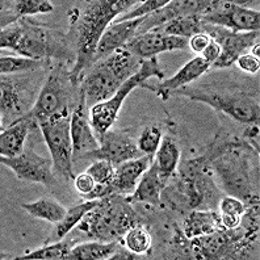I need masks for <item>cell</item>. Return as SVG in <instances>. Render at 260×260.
I'll use <instances>...</instances> for the list:
<instances>
[{"mask_svg": "<svg viewBox=\"0 0 260 260\" xmlns=\"http://www.w3.org/2000/svg\"><path fill=\"white\" fill-rule=\"evenodd\" d=\"M145 19H146V16L129 20V21L112 22L111 25L107 28V30L103 33L102 38L99 41L98 48H96L95 54H93L92 66L99 60L113 54L114 51L125 48L127 42L136 36L137 30L141 26V24L145 21Z\"/></svg>", "mask_w": 260, "mask_h": 260, "instance_id": "d6986e66", "label": "cell"}, {"mask_svg": "<svg viewBox=\"0 0 260 260\" xmlns=\"http://www.w3.org/2000/svg\"><path fill=\"white\" fill-rule=\"evenodd\" d=\"M140 257V255L134 254V252H132L130 250H127L126 247H125L124 244L121 243L120 246H118V248L116 251H114V254L112 255L109 259L111 260H133V259H138Z\"/></svg>", "mask_w": 260, "mask_h": 260, "instance_id": "60d3db41", "label": "cell"}, {"mask_svg": "<svg viewBox=\"0 0 260 260\" xmlns=\"http://www.w3.org/2000/svg\"><path fill=\"white\" fill-rule=\"evenodd\" d=\"M209 69L210 64L208 62H205L201 57H196L193 59H190L189 62H187L172 78L160 80L156 84H151V83L146 82L142 86V88L150 89L152 92H155L156 96L159 99H162L163 102H167L168 99L172 96V93L187 86L188 83L199 79Z\"/></svg>", "mask_w": 260, "mask_h": 260, "instance_id": "ac0fdd59", "label": "cell"}, {"mask_svg": "<svg viewBox=\"0 0 260 260\" xmlns=\"http://www.w3.org/2000/svg\"><path fill=\"white\" fill-rule=\"evenodd\" d=\"M0 112L2 124L10 126L33 108V92L22 76L2 75Z\"/></svg>", "mask_w": 260, "mask_h": 260, "instance_id": "7c38bea8", "label": "cell"}, {"mask_svg": "<svg viewBox=\"0 0 260 260\" xmlns=\"http://www.w3.org/2000/svg\"><path fill=\"white\" fill-rule=\"evenodd\" d=\"M42 66H46V63L41 62V60L32 59V58L11 57V55H2V58H0V73H2V75L26 73V71L37 70Z\"/></svg>", "mask_w": 260, "mask_h": 260, "instance_id": "d6a6232c", "label": "cell"}, {"mask_svg": "<svg viewBox=\"0 0 260 260\" xmlns=\"http://www.w3.org/2000/svg\"><path fill=\"white\" fill-rule=\"evenodd\" d=\"M172 96H185L192 102L204 103L212 107L214 111L226 114L232 120L239 124L259 125L260 105L259 100L255 96L246 92H217L206 91L192 87H183L178 89Z\"/></svg>", "mask_w": 260, "mask_h": 260, "instance_id": "8992f818", "label": "cell"}, {"mask_svg": "<svg viewBox=\"0 0 260 260\" xmlns=\"http://www.w3.org/2000/svg\"><path fill=\"white\" fill-rule=\"evenodd\" d=\"M2 49H11L21 57L41 60L49 64L51 60L76 59L74 49L66 35L42 22L24 17L12 25L2 29Z\"/></svg>", "mask_w": 260, "mask_h": 260, "instance_id": "7a4b0ae2", "label": "cell"}, {"mask_svg": "<svg viewBox=\"0 0 260 260\" xmlns=\"http://www.w3.org/2000/svg\"><path fill=\"white\" fill-rule=\"evenodd\" d=\"M203 26L204 22L201 21V17L199 15H183V16H179L171 21H168L163 26L154 29V32L189 40L197 33H204Z\"/></svg>", "mask_w": 260, "mask_h": 260, "instance_id": "f1b7e54d", "label": "cell"}, {"mask_svg": "<svg viewBox=\"0 0 260 260\" xmlns=\"http://www.w3.org/2000/svg\"><path fill=\"white\" fill-rule=\"evenodd\" d=\"M212 174L223 193L237 197L246 205L259 204V151L242 138L212 162Z\"/></svg>", "mask_w": 260, "mask_h": 260, "instance_id": "3957f363", "label": "cell"}, {"mask_svg": "<svg viewBox=\"0 0 260 260\" xmlns=\"http://www.w3.org/2000/svg\"><path fill=\"white\" fill-rule=\"evenodd\" d=\"M221 225L225 229H235L241 222V216H234V214H221Z\"/></svg>", "mask_w": 260, "mask_h": 260, "instance_id": "b9f144b4", "label": "cell"}, {"mask_svg": "<svg viewBox=\"0 0 260 260\" xmlns=\"http://www.w3.org/2000/svg\"><path fill=\"white\" fill-rule=\"evenodd\" d=\"M38 126L37 121L22 116L7 126L0 134V155L3 158H16L25 151V141L30 130Z\"/></svg>", "mask_w": 260, "mask_h": 260, "instance_id": "7402d4cb", "label": "cell"}, {"mask_svg": "<svg viewBox=\"0 0 260 260\" xmlns=\"http://www.w3.org/2000/svg\"><path fill=\"white\" fill-rule=\"evenodd\" d=\"M212 41V38L206 33H197L193 37H190L188 40V46L190 48V50L196 53V54H201L204 51V49L209 45V42Z\"/></svg>", "mask_w": 260, "mask_h": 260, "instance_id": "f35d334b", "label": "cell"}, {"mask_svg": "<svg viewBox=\"0 0 260 260\" xmlns=\"http://www.w3.org/2000/svg\"><path fill=\"white\" fill-rule=\"evenodd\" d=\"M219 229H225L221 225V216L217 209H193L187 213L183 219V233L188 239L214 233Z\"/></svg>", "mask_w": 260, "mask_h": 260, "instance_id": "cb8c5ba5", "label": "cell"}, {"mask_svg": "<svg viewBox=\"0 0 260 260\" xmlns=\"http://www.w3.org/2000/svg\"><path fill=\"white\" fill-rule=\"evenodd\" d=\"M75 242L73 239H60L54 243L44 246L38 250L32 251L24 256H16L17 260H66Z\"/></svg>", "mask_w": 260, "mask_h": 260, "instance_id": "f546056e", "label": "cell"}, {"mask_svg": "<svg viewBox=\"0 0 260 260\" xmlns=\"http://www.w3.org/2000/svg\"><path fill=\"white\" fill-rule=\"evenodd\" d=\"M99 203H100V199L99 200H84L83 203L71 206L70 209L67 210L63 219L55 225L54 233L51 235V239H54L57 242L66 238L67 235L73 232V229H75L76 226L79 225L83 217L86 216L89 210H92L93 208H96L99 205Z\"/></svg>", "mask_w": 260, "mask_h": 260, "instance_id": "83f0119b", "label": "cell"}, {"mask_svg": "<svg viewBox=\"0 0 260 260\" xmlns=\"http://www.w3.org/2000/svg\"><path fill=\"white\" fill-rule=\"evenodd\" d=\"M200 17L206 25L221 26L237 33L260 29L259 11L250 10L238 2H210L208 10Z\"/></svg>", "mask_w": 260, "mask_h": 260, "instance_id": "30bf717a", "label": "cell"}, {"mask_svg": "<svg viewBox=\"0 0 260 260\" xmlns=\"http://www.w3.org/2000/svg\"><path fill=\"white\" fill-rule=\"evenodd\" d=\"M171 179L172 178L159 171L152 163L142 175L133 193L127 196V199L132 204L160 206L162 205V201H160L162 190L165 189V187Z\"/></svg>", "mask_w": 260, "mask_h": 260, "instance_id": "ffe728a7", "label": "cell"}, {"mask_svg": "<svg viewBox=\"0 0 260 260\" xmlns=\"http://www.w3.org/2000/svg\"><path fill=\"white\" fill-rule=\"evenodd\" d=\"M142 59L122 48L96 62L83 75L79 92L86 99L87 108L111 99L130 76L141 69Z\"/></svg>", "mask_w": 260, "mask_h": 260, "instance_id": "277c9868", "label": "cell"}, {"mask_svg": "<svg viewBox=\"0 0 260 260\" xmlns=\"http://www.w3.org/2000/svg\"><path fill=\"white\" fill-rule=\"evenodd\" d=\"M96 184H98V183H96V181L93 180L92 176L87 174L86 171L82 172V174H79L78 176H75V179H74V185H75V189L79 192V194L82 197H84V196H87V194L91 193V192L95 189Z\"/></svg>", "mask_w": 260, "mask_h": 260, "instance_id": "8d00e7d4", "label": "cell"}, {"mask_svg": "<svg viewBox=\"0 0 260 260\" xmlns=\"http://www.w3.org/2000/svg\"><path fill=\"white\" fill-rule=\"evenodd\" d=\"M2 165L11 168L20 180L42 184L46 187L55 184L57 175L53 167V160L38 155L33 150H25L16 158H3Z\"/></svg>", "mask_w": 260, "mask_h": 260, "instance_id": "5bb4252c", "label": "cell"}, {"mask_svg": "<svg viewBox=\"0 0 260 260\" xmlns=\"http://www.w3.org/2000/svg\"><path fill=\"white\" fill-rule=\"evenodd\" d=\"M188 48V40L176 36L162 35L159 32H147L134 36L125 46L127 51L140 59H150L160 53L184 50Z\"/></svg>", "mask_w": 260, "mask_h": 260, "instance_id": "2e32d148", "label": "cell"}, {"mask_svg": "<svg viewBox=\"0 0 260 260\" xmlns=\"http://www.w3.org/2000/svg\"><path fill=\"white\" fill-rule=\"evenodd\" d=\"M114 171H116V166L108 160H93L91 165L87 167L86 172L91 175L93 180L98 184H112V180L114 178Z\"/></svg>", "mask_w": 260, "mask_h": 260, "instance_id": "e575fe53", "label": "cell"}, {"mask_svg": "<svg viewBox=\"0 0 260 260\" xmlns=\"http://www.w3.org/2000/svg\"><path fill=\"white\" fill-rule=\"evenodd\" d=\"M247 206L243 201H241L237 197L225 196L219 200L218 203V209L221 214H234V216H242L244 213V210L247 209Z\"/></svg>", "mask_w": 260, "mask_h": 260, "instance_id": "d590c367", "label": "cell"}, {"mask_svg": "<svg viewBox=\"0 0 260 260\" xmlns=\"http://www.w3.org/2000/svg\"><path fill=\"white\" fill-rule=\"evenodd\" d=\"M54 7L49 0H19V2H2V29L12 25L24 17L51 13Z\"/></svg>", "mask_w": 260, "mask_h": 260, "instance_id": "603a6c76", "label": "cell"}, {"mask_svg": "<svg viewBox=\"0 0 260 260\" xmlns=\"http://www.w3.org/2000/svg\"><path fill=\"white\" fill-rule=\"evenodd\" d=\"M152 160L154 155H142L116 166L114 178L111 184L113 193L125 197L133 193L142 175L152 165Z\"/></svg>", "mask_w": 260, "mask_h": 260, "instance_id": "44dd1931", "label": "cell"}, {"mask_svg": "<svg viewBox=\"0 0 260 260\" xmlns=\"http://www.w3.org/2000/svg\"><path fill=\"white\" fill-rule=\"evenodd\" d=\"M121 243L124 244L127 250L137 255H146L149 254L152 247L151 234L145 226L136 225L132 229H129L126 234L122 237Z\"/></svg>", "mask_w": 260, "mask_h": 260, "instance_id": "4dcf8cb0", "label": "cell"}, {"mask_svg": "<svg viewBox=\"0 0 260 260\" xmlns=\"http://www.w3.org/2000/svg\"><path fill=\"white\" fill-rule=\"evenodd\" d=\"M167 3H168V0H147V2H143V3H140L137 7H134L133 10L127 11L126 13L118 16L117 19L113 20V22L129 21V20L149 16V15H151L152 12H155V11L163 8Z\"/></svg>", "mask_w": 260, "mask_h": 260, "instance_id": "836d02e7", "label": "cell"}, {"mask_svg": "<svg viewBox=\"0 0 260 260\" xmlns=\"http://www.w3.org/2000/svg\"><path fill=\"white\" fill-rule=\"evenodd\" d=\"M136 0H95L88 2L82 10L74 8L70 12V32L67 38L75 53V63L69 73L75 88L79 89L80 80L92 66L93 54L103 33L113 20L137 7Z\"/></svg>", "mask_w": 260, "mask_h": 260, "instance_id": "6da1fadb", "label": "cell"}, {"mask_svg": "<svg viewBox=\"0 0 260 260\" xmlns=\"http://www.w3.org/2000/svg\"><path fill=\"white\" fill-rule=\"evenodd\" d=\"M21 208L35 218L44 219L55 225L63 219L67 213V209L62 204L50 197H42L33 203H24L21 204Z\"/></svg>", "mask_w": 260, "mask_h": 260, "instance_id": "4316f807", "label": "cell"}, {"mask_svg": "<svg viewBox=\"0 0 260 260\" xmlns=\"http://www.w3.org/2000/svg\"><path fill=\"white\" fill-rule=\"evenodd\" d=\"M259 51H260V44H256L255 46H252V49L250 50V54L254 55V57L259 58Z\"/></svg>", "mask_w": 260, "mask_h": 260, "instance_id": "7bdbcfd3", "label": "cell"}, {"mask_svg": "<svg viewBox=\"0 0 260 260\" xmlns=\"http://www.w3.org/2000/svg\"><path fill=\"white\" fill-rule=\"evenodd\" d=\"M69 73L70 71L63 70L62 67H55L50 71L44 86L40 89L33 108L26 113L29 118L40 124L42 121L54 117L55 114L74 108L71 104L75 105L79 98L74 102L73 92L78 91V88L73 86Z\"/></svg>", "mask_w": 260, "mask_h": 260, "instance_id": "9c48e42d", "label": "cell"}, {"mask_svg": "<svg viewBox=\"0 0 260 260\" xmlns=\"http://www.w3.org/2000/svg\"><path fill=\"white\" fill-rule=\"evenodd\" d=\"M203 32L209 36L213 41H216L221 48V55L214 63H212L210 69H226L232 66L241 55L250 53L252 46L259 44V30L237 33L221 26L204 24Z\"/></svg>", "mask_w": 260, "mask_h": 260, "instance_id": "8fae6325", "label": "cell"}, {"mask_svg": "<svg viewBox=\"0 0 260 260\" xmlns=\"http://www.w3.org/2000/svg\"><path fill=\"white\" fill-rule=\"evenodd\" d=\"M120 244L121 241H88L75 243L66 260H107L114 254Z\"/></svg>", "mask_w": 260, "mask_h": 260, "instance_id": "d4e9b609", "label": "cell"}, {"mask_svg": "<svg viewBox=\"0 0 260 260\" xmlns=\"http://www.w3.org/2000/svg\"><path fill=\"white\" fill-rule=\"evenodd\" d=\"M235 63L242 71L247 74H256L260 70V59L251 55L250 53L241 55L238 59L235 60Z\"/></svg>", "mask_w": 260, "mask_h": 260, "instance_id": "74e56055", "label": "cell"}, {"mask_svg": "<svg viewBox=\"0 0 260 260\" xmlns=\"http://www.w3.org/2000/svg\"><path fill=\"white\" fill-rule=\"evenodd\" d=\"M142 223V217L129 199L112 193L100 199V203L83 217L76 226L89 241H121L129 229Z\"/></svg>", "mask_w": 260, "mask_h": 260, "instance_id": "5b68a950", "label": "cell"}, {"mask_svg": "<svg viewBox=\"0 0 260 260\" xmlns=\"http://www.w3.org/2000/svg\"><path fill=\"white\" fill-rule=\"evenodd\" d=\"M98 140L99 149L83 155L80 160L93 162L103 159L117 166L143 155L137 146V141L126 130H121V132L108 130L107 133L99 136Z\"/></svg>", "mask_w": 260, "mask_h": 260, "instance_id": "4fadbf2b", "label": "cell"}, {"mask_svg": "<svg viewBox=\"0 0 260 260\" xmlns=\"http://www.w3.org/2000/svg\"><path fill=\"white\" fill-rule=\"evenodd\" d=\"M219 55H221V48H219V45L217 44L216 41H213L212 40V41L209 42V45L204 49V51L200 54V57L212 66V63H214V62L218 59Z\"/></svg>", "mask_w": 260, "mask_h": 260, "instance_id": "ab89813d", "label": "cell"}, {"mask_svg": "<svg viewBox=\"0 0 260 260\" xmlns=\"http://www.w3.org/2000/svg\"><path fill=\"white\" fill-rule=\"evenodd\" d=\"M210 2L205 0H176V2H168L163 8L152 12L151 15L146 16L145 21L137 30V35L151 32L154 29L163 26L168 21L176 19L183 15H204L208 10Z\"/></svg>", "mask_w": 260, "mask_h": 260, "instance_id": "e0dca14e", "label": "cell"}, {"mask_svg": "<svg viewBox=\"0 0 260 260\" xmlns=\"http://www.w3.org/2000/svg\"><path fill=\"white\" fill-rule=\"evenodd\" d=\"M87 109L86 99L79 92V100L71 112L73 162H79L83 155L99 149V140L93 133Z\"/></svg>", "mask_w": 260, "mask_h": 260, "instance_id": "9a60e30c", "label": "cell"}, {"mask_svg": "<svg viewBox=\"0 0 260 260\" xmlns=\"http://www.w3.org/2000/svg\"><path fill=\"white\" fill-rule=\"evenodd\" d=\"M150 78H158L159 80H163V78H165V73H163L156 57L143 59L140 70L137 71L133 76H130L129 79L118 88L117 92L114 93L111 99L103 103H99L89 109V121H91L93 132L98 134V137L111 130L114 121L117 120L118 112L124 104L126 96L134 88H138V87L142 88L143 84Z\"/></svg>", "mask_w": 260, "mask_h": 260, "instance_id": "52a82bcc", "label": "cell"}, {"mask_svg": "<svg viewBox=\"0 0 260 260\" xmlns=\"http://www.w3.org/2000/svg\"><path fill=\"white\" fill-rule=\"evenodd\" d=\"M71 112L73 109H69L38 124L50 151L55 175L64 181H74L75 179L73 168Z\"/></svg>", "mask_w": 260, "mask_h": 260, "instance_id": "ba28073f", "label": "cell"}, {"mask_svg": "<svg viewBox=\"0 0 260 260\" xmlns=\"http://www.w3.org/2000/svg\"><path fill=\"white\" fill-rule=\"evenodd\" d=\"M163 134H165V127L160 124L147 125L143 127L137 140V146L143 155H155L165 137Z\"/></svg>", "mask_w": 260, "mask_h": 260, "instance_id": "1f68e13d", "label": "cell"}, {"mask_svg": "<svg viewBox=\"0 0 260 260\" xmlns=\"http://www.w3.org/2000/svg\"><path fill=\"white\" fill-rule=\"evenodd\" d=\"M180 159L181 151L176 140L172 136H170V134L163 137L160 146H159L158 151L154 155V160H152L154 166L162 174L172 178L176 174Z\"/></svg>", "mask_w": 260, "mask_h": 260, "instance_id": "484cf974", "label": "cell"}]
</instances>
